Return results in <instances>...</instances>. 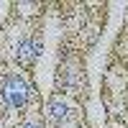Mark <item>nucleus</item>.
I'll list each match as a JSON object with an SVG mask.
<instances>
[{
	"label": "nucleus",
	"mask_w": 128,
	"mask_h": 128,
	"mask_svg": "<svg viewBox=\"0 0 128 128\" xmlns=\"http://www.w3.org/2000/svg\"><path fill=\"white\" fill-rule=\"evenodd\" d=\"M3 98H8V102L13 105V108H23L26 100H28V87L26 82L18 77V74H10L3 84Z\"/></svg>",
	"instance_id": "f257e3e1"
},
{
	"label": "nucleus",
	"mask_w": 128,
	"mask_h": 128,
	"mask_svg": "<svg viewBox=\"0 0 128 128\" xmlns=\"http://www.w3.org/2000/svg\"><path fill=\"white\" fill-rule=\"evenodd\" d=\"M31 56H34V51H31V41H20L18 44V59L20 62H31Z\"/></svg>",
	"instance_id": "f03ea898"
},
{
	"label": "nucleus",
	"mask_w": 128,
	"mask_h": 128,
	"mask_svg": "<svg viewBox=\"0 0 128 128\" xmlns=\"http://www.w3.org/2000/svg\"><path fill=\"white\" fill-rule=\"evenodd\" d=\"M64 115H67L64 102H59V98H54V100H51V118H54V120H62Z\"/></svg>",
	"instance_id": "7ed1b4c3"
},
{
	"label": "nucleus",
	"mask_w": 128,
	"mask_h": 128,
	"mask_svg": "<svg viewBox=\"0 0 128 128\" xmlns=\"http://www.w3.org/2000/svg\"><path fill=\"white\" fill-rule=\"evenodd\" d=\"M23 128H41V126H36V123H26Z\"/></svg>",
	"instance_id": "20e7f679"
}]
</instances>
